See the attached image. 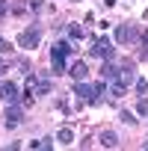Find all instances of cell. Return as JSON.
I'll return each mask as SVG.
<instances>
[{
    "instance_id": "30bf717a",
    "label": "cell",
    "mask_w": 148,
    "mask_h": 151,
    "mask_svg": "<svg viewBox=\"0 0 148 151\" xmlns=\"http://www.w3.org/2000/svg\"><path fill=\"white\" fill-rule=\"evenodd\" d=\"M56 142H59V145H71V142H74V130H71V127H59V130H56Z\"/></svg>"
},
{
    "instance_id": "5b68a950",
    "label": "cell",
    "mask_w": 148,
    "mask_h": 151,
    "mask_svg": "<svg viewBox=\"0 0 148 151\" xmlns=\"http://www.w3.org/2000/svg\"><path fill=\"white\" fill-rule=\"evenodd\" d=\"M0 98H3L6 104H18V98H21V92H18V86H15V83H9V80H3V83H0Z\"/></svg>"
},
{
    "instance_id": "9c48e42d",
    "label": "cell",
    "mask_w": 148,
    "mask_h": 151,
    "mask_svg": "<svg viewBox=\"0 0 148 151\" xmlns=\"http://www.w3.org/2000/svg\"><path fill=\"white\" fill-rule=\"evenodd\" d=\"M98 142H101L104 148H116V145H119V136H116V130H101V133H98Z\"/></svg>"
},
{
    "instance_id": "d6986e66",
    "label": "cell",
    "mask_w": 148,
    "mask_h": 151,
    "mask_svg": "<svg viewBox=\"0 0 148 151\" xmlns=\"http://www.w3.org/2000/svg\"><path fill=\"white\" fill-rule=\"evenodd\" d=\"M6 12H9V3H6V0H0V18H3Z\"/></svg>"
},
{
    "instance_id": "e0dca14e",
    "label": "cell",
    "mask_w": 148,
    "mask_h": 151,
    "mask_svg": "<svg viewBox=\"0 0 148 151\" xmlns=\"http://www.w3.org/2000/svg\"><path fill=\"white\" fill-rule=\"evenodd\" d=\"M9 50H12V45H9L6 39H0V53H9Z\"/></svg>"
},
{
    "instance_id": "44dd1931",
    "label": "cell",
    "mask_w": 148,
    "mask_h": 151,
    "mask_svg": "<svg viewBox=\"0 0 148 151\" xmlns=\"http://www.w3.org/2000/svg\"><path fill=\"white\" fill-rule=\"evenodd\" d=\"M104 3H107V6H116V3H119V0H104Z\"/></svg>"
},
{
    "instance_id": "ffe728a7",
    "label": "cell",
    "mask_w": 148,
    "mask_h": 151,
    "mask_svg": "<svg viewBox=\"0 0 148 151\" xmlns=\"http://www.w3.org/2000/svg\"><path fill=\"white\" fill-rule=\"evenodd\" d=\"M139 42H142V45H148V30H145V33L139 36Z\"/></svg>"
},
{
    "instance_id": "ba28073f",
    "label": "cell",
    "mask_w": 148,
    "mask_h": 151,
    "mask_svg": "<svg viewBox=\"0 0 148 151\" xmlns=\"http://www.w3.org/2000/svg\"><path fill=\"white\" fill-rule=\"evenodd\" d=\"M68 74H71V80H77V83L86 80V62H80V59L71 62V65H68Z\"/></svg>"
},
{
    "instance_id": "3957f363",
    "label": "cell",
    "mask_w": 148,
    "mask_h": 151,
    "mask_svg": "<svg viewBox=\"0 0 148 151\" xmlns=\"http://www.w3.org/2000/svg\"><path fill=\"white\" fill-rule=\"evenodd\" d=\"M74 95H77L80 101H86V104H98V95H95V86H89V83H77L74 86Z\"/></svg>"
},
{
    "instance_id": "7c38bea8",
    "label": "cell",
    "mask_w": 148,
    "mask_h": 151,
    "mask_svg": "<svg viewBox=\"0 0 148 151\" xmlns=\"http://www.w3.org/2000/svg\"><path fill=\"white\" fill-rule=\"evenodd\" d=\"M47 92H50V80H47V77H42V80L36 83V89H33V95H36V98H42V95H47Z\"/></svg>"
},
{
    "instance_id": "277c9868",
    "label": "cell",
    "mask_w": 148,
    "mask_h": 151,
    "mask_svg": "<svg viewBox=\"0 0 148 151\" xmlns=\"http://www.w3.org/2000/svg\"><path fill=\"white\" fill-rule=\"evenodd\" d=\"M3 119H6L3 124H6L9 130H15V127L21 124V119H24V116H21V107H18V104H9V107H6V113H3Z\"/></svg>"
},
{
    "instance_id": "603a6c76",
    "label": "cell",
    "mask_w": 148,
    "mask_h": 151,
    "mask_svg": "<svg viewBox=\"0 0 148 151\" xmlns=\"http://www.w3.org/2000/svg\"><path fill=\"white\" fill-rule=\"evenodd\" d=\"M74 3H77V0H74Z\"/></svg>"
},
{
    "instance_id": "8992f818",
    "label": "cell",
    "mask_w": 148,
    "mask_h": 151,
    "mask_svg": "<svg viewBox=\"0 0 148 151\" xmlns=\"http://www.w3.org/2000/svg\"><path fill=\"white\" fill-rule=\"evenodd\" d=\"M116 42H119V45H130V42H136V30H133L130 24H121V27L116 30Z\"/></svg>"
},
{
    "instance_id": "9a60e30c",
    "label": "cell",
    "mask_w": 148,
    "mask_h": 151,
    "mask_svg": "<svg viewBox=\"0 0 148 151\" xmlns=\"http://www.w3.org/2000/svg\"><path fill=\"white\" fill-rule=\"evenodd\" d=\"M136 92H139V95H145V92H148V83H145V80H142V77H139V80H136Z\"/></svg>"
},
{
    "instance_id": "52a82bcc",
    "label": "cell",
    "mask_w": 148,
    "mask_h": 151,
    "mask_svg": "<svg viewBox=\"0 0 148 151\" xmlns=\"http://www.w3.org/2000/svg\"><path fill=\"white\" fill-rule=\"evenodd\" d=\"M71 50H74V47H71L68 42H56V45L50 47V56H53V59H62V62H65V59L71 56Z\"/></svg>"
},
{
    "instance_id": "2e32d148",
    "label": "cell",
    "mask_w": 148,
    "mask_h": 151,
    "mask_svg": "<svg viewBox=\"0 0 148 151\" xmlns=\"http://www.w3.org/2000/svg\"><path fill=\"white\" fill-rule=\"evenodd\" d=\"M136 113H139V116H148V101H139V104H136Z\"/></svg>"
},
{
    "instance_id": "4fadbf2b",
    "label": "cell",
    "mask_w": 148,
    "mask_h": 151,
    "mask_svg": "<svg viewBox=\"0 0 148 151\" xmlns=\"http://www.w3.org/2000/svg\"><path fill=\"white\" fill-rule=\"evenodd\" d=\"M68 36H71L74 42H77V39H83V27H77V24H71V27H68Z\"/></svg>"
},
{
    "instance_id": "6da1fadb",
    "label": "cell",
    "mask_w": 148,
    "mask_h": 151,
    "mask_svg": "<svg viewBox=\"0 0 148 151\" xmlns=\"http://www.w3.org/2000/svg\"><path fill=\"white\" fill-rule=\"evenodd\" d=\"M39 36H42V30H39L36 24L27 27V30H21V36H18V47H24V50L36 47V45H39Z\"/></svg>"
},
{
    "instance_id": "5bb4252c",
    "label": "cell",
    "mask_w": 148,
    "mask_h": 151,
    "mask_svg": "<svg viewBox=\"0 0 148 151\" xmlns=\"http://www.w3.org/2000/svg\"><path fill=\"white\" fill-rule=\"evenodd\" d=\"M124 124H136V119H133V113H127V110H121V116H119Z\"/></svg>"
},
{
    "instance_id": "ac0fdd59",
    "label": "cell",
    "mask_w": 148,
    "mask_h": 151,
    "mask_svg": "<svg viewBox=\"0 0 148 151\" xmlns=\"http://www.w3.org/2000/svg\"><path fill=\"white\" fill-rule=\"evenodd\" d=\"M42 6H45V0H30V9H36V12H39Z\"/></svg>"
},
{
    "instance_id": "8fae6325",
    "label": "cell",
    "mask_w": 148,
    "mask_h": 151,
    "mask_svg": "<svg viewBox=\"0 0 148 151\" xmlns=\"http://www.w3.org/2000/svg\"><path fill=\"white\" fill-rule=\"evenodd\" d=\"M101 77H119V68H116L113 59H107V62L101 65Z\"/></svg>"
},
{
    "instance_id": "7a4b0ae2",
    "label": "cell",
    "mask_w": 148,
    "mask_h": 151,
    "mask_svg": "<svg viewBox=\"0 0 148 151\" xmlns=\"http://www.w3.org/2000/svg\"><path fill=\"white\" fill-rule=\"evenodd\" d=\"M89 56H95V59H113V42L110 39H98L95 47H89Z\"/></svg>"
},
{
    "instance_id": "7402d4cb",
    "label": "cell",
    "mask_w": 148,
    "mask_h": 151,
    "mask_svg": "<svg viewBox=\"0 0 148 151\" xmlns=\"http://www.w3.org/2000/svg\"><path fill=\"white\" fill-rule=\"evenodd\" d=\"M145 148H148V142H145Z\"/></svg>"
}]
</instances>
